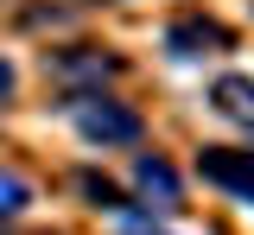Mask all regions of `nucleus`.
<instances>
[{
    "instance_id": "f257e3e1",
    "label": "nucleus",
    "mask_w": 254,
    "mask_h": 235,
    "mask_svg": "<svg viewBox=\"0 0 254 235\" xmlns=\"http://www.w3.org/2000/svg\"><path fill=\"white\" fill-rule=\"evenodd\" d=\"M76 134L95 140V146H133L140 140V115L121 108V102H102V96H76Z\"/></svg>"
},
{
    "instance_id": "f03ea898",
    "label": "nucleus",
    "mask_w": 254,
    "mask_h": 235,
    "mask_svg": "<svg viewBox=\"0 0 254 235\" xmlns=\"http://www.w3.org/2000/svg\"><path fill=\"white\" fill-rule=\"evenodd\" d=\"M197 172H203L210 184H222V191H235V197L254 203V153H222V146H203V153H197Z\"/></svg>"
},
{
    "instance_id": "7ed1b4c3",
    "label": "nucleus",
    "mask_w": 254,
    "mask_h": 235,
    "mask_svg": "<svg viewBox=\"0 0 254 235\" xmlns=\"http://www.w3.org/2000/svg\"><path fill=\"white\" fill-rule=\"evenodd\" d=\"M58 83H108L115 76V58H102V51H64L58 64H51Z\"/></svg>"
},
{
    "instance_id": "20e7f679",
    "label": "nucleus",
    "mask_w": 254,
    "mask_h": 235,
    "mask_svg": "<svg viewBox=\"0 0 254 235\" xmlns=\"http://www.w3.org/2000/svg\"><path fill=\"white\" fill-rule=\"evenodd\" d=\"M203 45H222V26H210V19H178L165 32V51L172 58H203Z\"/></svg>"
},
{
    "instance_id": "39448f33",
    "label": "nucleus",
    "mask_w": 254,
    "mask_h": 235,
    "mask_svg": "<svg viewBox=\"0 0 254 235\" xmlns=\"http://www.w3.org/2000/svg\"><path fill=\"white\" fill-rule=\"evenodd\" d=\"M210 102H216L229 121H242V127H254V83L248 76H222L216 89H210Z\"/></svg>"
},
{
    "instance_id": "423d86ee",
    "label": "nucleus",
    "mask_w": 254,
    "mask_h": 235,
    "mask_svg": "<svg viewBox=\"0 0 254 235\" xmlns=\"http://www.w3.org/2000/svg\"><path fill=\"white\" fill-rule=\"evenodd\" d=\"M133 184H140L146 197H159V203H178V172L165 166V159H153V153H140V166H133Z\"/></svg>"
},
{
    "instance_id": "0eeeda50",
    "label": "nucleus",
    "mask_w": 254,
    "mask_h": 235,
    "mask_svg": "<svg viewBox=\"0 0 254 235\" xmlns=\"http://www.w3.org/2000/svg\"><path fill=\"white\" fill-rule=\"evenodd\" d=\"M26 203H32V184L19 172H0V216H19Z\"/></svg>"
},
{
    "instance_id": "6e6552de",
    "label": "nucleus",
    "mask_w": 254,
    "mask_h": 235,
    "mask_svg": "<svg viewBox=\"0 0 254 235\" xmlns=\"http://www.w3.org/2000/svg\"><path fill=\"white\" fill-rule=\"evenodd\" d=\"M83 191H89V197L102 203V210H121V191H115L108 178H95V172H89V178H83Z\"/></svg>"
},
{
    "instance_id": "1a4fd4ad",
    "label": "nucleus",
    "mask_w": 254,
    "mask_h": 235,
    "mask_svg": "<svg viewBox=\"0 0 254 235\" xmlns=\"http://www.w3.org/2000/svg\"><path fill=\"white\" fill-rule=\"evenodd\" d=\"M13 96V64H6V58H0V102Z\"/></svg>"
}]
</instances>
